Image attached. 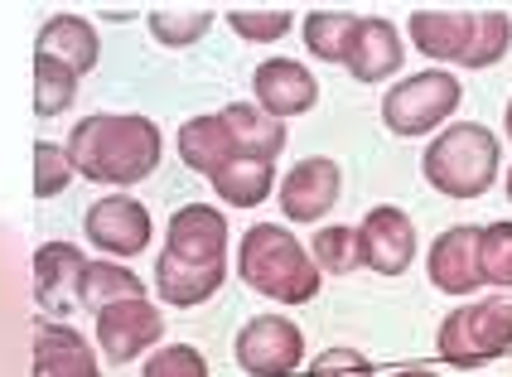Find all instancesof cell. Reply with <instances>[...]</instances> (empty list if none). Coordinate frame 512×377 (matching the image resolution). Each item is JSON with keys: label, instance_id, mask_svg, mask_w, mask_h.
Returning a JSON list of instances; mask_svg holds the SVG:
<instances>
[{"label": "cell", "instance_id": "2", "mask_svg": "<svg viewBox=\"0 0 512 377\" xmlns=\"http://www.w3.org/2000/svg\"><path fill=\"white\" fill-rule=\"evenodd\" d=\"M237 266H242V281L281 305H305L319 295V266L314 257L276 223H256L242 237V252H237Z\"/></svg>", "mask_w": 512, "mask_h": 377}, {"label": "cell", "instance_id": "33", "mask_svg": "<svg viewBox=\"0 0 512 377\" xmlns=\"http://www.w3.org/2000/svg\"><path fill=\"white\" fill-rule=\"evenodd\" d=\"M397 377H435V373H426V368H411V373H397Z\"/></svg>", "mask_w": 512, "mask_h": 377}, {"label": "cell", "instance_id": "22", "mask_svg": "<svg viewBox=\"0 0 512 377\" xmlns=\"http://www.w3.org/2000/svg\"><path fill=\"white\" fill-rule=\"evenodd\" d=\"M208 179H213L218 199L232 203V208H256V203L276 189V170H271V160H247V155L228 160L223 170H213Z\"/></svg>", "mask_w": 512, "mask_h": 377}, {"label": "cell", "instance_id": "15", "mask_svg": "<svg viewBox=\"0 0 512 377\" xmlns=\"http://www.w3.org/2000/svg\"><path fill=\"white\" fill-rule=\"evenodd\" d=\"M401 34L397 25H387V20H358V34H353V44H348V73L358 78V83H382V78H392L401 68Z\"/></svg>", "mask_w": 512, "mask_h": 377}, {"label": "cell", "instance_id": "27", "mask_svg": "<svg viewBox=\"0 0 512 377\" xmlns=\"http://www.w3.org/2000/svg\"><path fill=\"white\" fill-rule=\"evenodd\" d=\"M479 271L488 286H512V223H488L479 232Z\"/></svg>", "mask_w": 512, "mask_h": 377}, {"label": "cell", "instance_id": "35", "mask_svg": "<svg viewBox=\"0 0 512 377\" xmlns=\"http://www.w3.org/2000/svg\"><path fill=\"white\" fill-rule=\"evenodd\" d=\"M508 199H512V170H508Z\"/></svg>", "mask_w": 512, "mask_h": 377}, {"label": "cell", "instance_id": "26", "mask_svg": "<svg viewBox=\"0 0 512 377\" xmlns=\"http://www.w3.org/2000/svg\"><path fill=\"white\" fill-rule=\"evenodd\" d=\"M78 97V73H68L54 58H34V116H58Z\"/></svg>", "mask_w": 512, "mask_h": 377}, {"label": "cell", "instance_id": "5", "mask_svg": "<svg viewBox=\"0 0 512 377\" xmlns=\"http://www.w3.org/2000/svg\"><path fill=\"white\" fill-rule=\"evenodd\" d=\"M455 107H459V78L445 73V68H430V73L401 78V83L382 97V121H387L397 136H426V131H435Z\"/></svg>", "mask_w": 512, "mask_h": 377}, {"label": "cell", "instance_id": "17", "mask_svg": "<svg viewBox=\"0 0 512 377\" xmlns=\"http://www.w3.org/2000/svg\"><path fill=\"white\" fill-rule=\"evenodd\" d=\"M87 257L73 242H44L34 252V295L44 310H68V300L78 295Z\"/></svg>", "mask_w": 512, "mask_h": 377}, {"label": "cell", "instance_id": "32", "mask_svg": "<svg viewBox=\"0 0 512 377\" xmlns=\"http://www.w3.org/2000/svg\"><path fill=\"white\" fill-rule=\"evenodd\" d=\"M310 377H372V363L358 348H324L310 363Z\"/></svg>", "mask_w": 512, "mask_h": 377}, {"label": "cell", "instance_id": "23", "mask_svg": "<svg viewBox=\"0 0 512 377\" xmlns=\"http://www.w3.org/2000/svg\"><path fill=\"white\" fill-rule=\"evenodd\" d=\"M353 34H358L353 10H314V15H305V49L314 58H324V63H343Z\"/></svg>", "mask_w": 512, "mask_h": 377}, {"label": "cell", "instance_id": "7", "mask_svg": "<svg viewBox=\"0 0 512 377\" xmlns=\"http://www.w3.org/2000/svg\"><path fill=\"white\" fill-rule=\"evenodd\" d=\"M411 257H416V223L401 208L382 203L358 223V261L372 266L377 276H401Z\"/></svg>", "mask_w": 512, "mask_h": 377}, {"label": "cell", "instance_id": "29", "mask_svg": "<svg viewBox=\"0 0 512 377\" xmlns=\"http://www.w3.org/2000/svg\"><path fill=\"white\" fill-rule=\"evenodd\" d=\"M73 184V165H68V150L54 141H39L34 145V194L39 199H54Z\"/></svg>", "mask_w": 512, "mask_h": 377}, {"label": "cell", "instance_id": "20", "mask_svg": "<svg viewBox=\"0 0 512 377\" xmlns=\"http://www.w3.org/2000/svg\"><path fill=\"white\" fill-rule=\"evenodd\" d=\"M179 160H184L189 170H199V174H213V170H223L228 160H237L223 112L218 116H194V121L179 126Z\"/></svg>", "mask_w": 512, "mask_h": 377}, {"label": "cell", "instance_id": "8", "mask_svg": "<svg viewBox=\"0 0 512 377\" xmlns=\"http://www.w3.org/2000/svg\"><path fill=\"white\" fill-rule=\"evenodd\" d=\"M165 257L189 266H228V218L208 203H184L170 218Z\"/></svg>", "mask_w": 512, "mask_h": 377}, {"label": "cell", "instance_id": "1", "mask_svg": "<svg viewBox=\"0 0 512 377\" xmlns=\"http://www.w3.org/2000/svg\"><path fill=\"white\" fill-rule=\"evenodd\" d=\"M68 165L92 184H141L160 165V126L136 112L83 116L68 136Z\"/></svg>", "mask_w": 512, "mask_h": 377}, {"label": "cell", "instance_id": "11", "mask_svg": "<svg viewBox=\"0 0 512 377\" xmlns=\"http://www.w3.org/2000/svg\"><path fill=\"white\" fill-rule=\"evenodd\" d=\"M83 228L107 257H136V252H145V242H150V213H145V203L126 199V194H112V199L87 208Z\"/></svg>", "mask_w": 512, "mask_h": 377}, {"label": "cell", "instance_id": "19", "mask_svg": "<svg viewBox=\"0 0 512 377\" xmlns=\"http://www.w3.org/2000/svg\"><path fill=\"white\" fill-rule=\"evenodd\" d=\"M223 121H228L232 150L247 155V160H276L285 150V121L256 112L252 102H232V107H223Z\"/></svg>", "mask_w": 512, "mask_h": 377}, {"label": "cell", "instance_id": "14", "mask_svg": "<svg viewBox=\"0 0 512 377\" xmlns=\"http://www.w3.org/2000/svg\"><path fill=\"white\" fill-rule=\"evenodd\" d=\"M34 377H102V368L78 329L34 324Z\"/></svg>", "mask_w": 512, "mask_h": 377}, {"label": "cell", "instance_id": "10", "mask_svg": "<svg viewBox=\"0 0 512 377\" xmlns=\"http://www.w3.org/2000/svg\"><path fill=\"white\" fill-rule=\"evenodd\" d=\"M343 194V170L329 160V155H310V160H300L295 170L285 174L281 184V208L285 218H295V223H319Z\"/></svg>", "mask_w": 512, "mask_h": 377}, {"label": "cell", "instance_id": "3", "mask_svg": "<svg viewBox=\"0 0 512 377\" xmlns=\"http://www.w3.org/2000/svg\"><path fill=\"white\" fill-rule=\"evenodd\" d=\"M498 160L503 150L493 131L479 121H459L426 145V179L445 199H479L498 174Z\"/></svg>", "mask_w": 512, "mask_h": 377}, {"label": "cell", "instance_id": "24", "mask_svg": "<svg viewBox=\"0 0 512 377\" xmlns=\"http://www.w3.org/2000/svg\"><path fill=\"white\" fill-rule=\"evenodd\" d=\"M213 25V10L208 5H160L150 10V34L165 44V49H184V44H199Z\"/></svg>", "mask_w": 512, "mask_h": 377}, {"label": "cell", "instance_id": "28", "mask_svg": "<svg viewBox=\"0 0 512 377\" xmlns=\"http://www.w3.org/2000/svg\"><path fill=\"white\" fill-rule=\"evenodd\" d=\"M314 266L319 271H353L358 261V228H319L314 232Z\"/></svg>", "mask_w": 512, "mask_h": 377}, {"label": "cell", "instance_id": "21", "mask_svg": "<svg viewBox=\"0 0 512 377\" xmlns=\"http://www.w3.org/2000/svg\"><path fill=\"white\" fill-rule=\"evenodd\" d=\"M121 300H145V286L136 271L126 266H112V261H87L83 281H78V305H87L92 315L112 310Z\"/></svg>", "mask_w": 512, "mask_h": 377}, {"label": "cell", "instance_id": "6", "mask_svg": "<svg viewBox=\"0 0 512 377\" xmlns=\"http://www.w3.org/2000/svg\"><path fill=\"white\" fill-rule=\"evenodd\" d=\"M305 358V334L285 315H256L237 334V363L252 377H285Z\"/></svg>", "mask_w": 512, "mask_h": 377}, {"label": "cell", "instance_id": "30", "mask_svg": "<svg viewBox=\"0 0 512 377\" xmlns=\"http://www.w3.org/2000/svg\"><path fill=\"white\" fill-rule=\"evenodd\" d=\"M145 377H208V363H203L199 348L165 344L145 358Z\"/></svg>", "mask_w": 512, "mask_h": 377}, {"label": "cell", "instance_id": "25", "mask_svg": "<svg viewBox=\"0 0 512 377\" xmlns=\"http://www.w3.org/2000/svg\"><path fill=\"white\" fill-rule=\"evenodd\" d=\"M512 44V20L503 10H484V15H474V39H469V49L459 58V68H493L498 58L508 54Z\"/></svg>", "mask_w": 512, "mask_h": 377}, {"label": "cell", "instance_id": "18", "mask_svg": "<svg viewBox=\"0 0 512 377\" xmlns=\"http://www.w3.org/2000/svg\"><path fill=\"white\" fill-rule=\"evenodd\" d=\"M474 39V15L469 10H416L411 15V44L435 63H459Z\"/></svg>", "mask_w": 512, "mask_h": 377}, {"label": "cell", "instance_id": "4", "mask_svg": "<svg viewBox=\"0 0 512 377\" xmlns=\"http://www.w3.org/2000/svg\"><path fill=\"white\" fill-rule=\"evenodd\" d=\"M512 348V300L459 305L440 324V358L455 368H484Z\"/></svg>", "mask_w": 512, "mask_h": 377}, {"label": "cell", "instance_id": "16", "mask_svg": "<svg viewBox=\"0 0 512 377\" xmlns=\"http://www.w3.org/2000/svg\"><path fill=\"white\" fill-rule=\"evenodd\" d=\"M34 58H54L68 73H92L97 68V29L83 15H54L44 20L39 39H34Z\"/></svg>", "mask_w": 512, "mask_h": 377}, {"label": "cell", "instance_id": "12", "mask_svg": "<svg viewBox=\"0 0 512 377\" xmlns=\"http://www.w3.org/2000/svg\"><path fill=\"white\" fill-rule=\"evenodd\" d=\"M252 87H256V102H261V112L285 121V116H300L314 107V97H319V83H314V73L305 63H295V58H266L261 68L252 73Z\"/></svg>", "mask_w": 512, "mask_h": 377}, {"label": "cell", "instance_id": "34", "mask_svg": "<svg viewBox=\"0 0 512 377\" xmlns=\"http://www.w3.org/2000/svg\"><path fill=\"white\" fill-rule=\"evenodd\" d=\"M503 126H508V136H512V102H508V112H503Z\"/></svg>", "mask_w": 512, "mask_h": 377}, {"label": "cell", "instance_id": "31", "mask_svg": "<svg viewBox=\"0 0 512 377\" xmlns=\"http://www.w3.org/2000/svg\"><path fill=\"white\" fill-rule=\"evenodd\" d=\"M228 25L252 44H271V39L290 34V10H281V5L276 10H228Z\"/></svg>", "mask_w": 512, "mask_h": 377}, {"label": "cell", "instance_id": "13", "mask_svg": "<svg viewBox=\"0 0 512 377\" xmlns=\"http://www.w3.org/2000/svg\"><path fill=\"white\" fill-rule=\"evenodd\" d=\"M479 232L484 228L464 223V228H450L435 237V247H430V281H435V290L469 295V290L484 286V271H479Z\"/></svg>", "mask_w": 512, "mask_h": 377}, {"label": "cell", "instance_id": "9", "mask_svg": "<svg viewBox=\"0 0 512 377\" xmlns=\"http://www.w3.org/2000/svg\"><path fill=\"white\" fill-rule=\"evenodd\" d=\"M160 334H165V319L150 300H121L97 315V344H102V358L112 363L141 358L150 344H160Z\"/></svg>", "mask_w": 512, "mask_h": 377}]
</instances>
